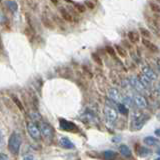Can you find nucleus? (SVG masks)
I'll use <instances>...</instances> for the list:
<instances>
[{
	"label": "nucleus",
	"instance_id": "10",
	"mask_svg": "<svg viewBox=\"0 0 160 160\" xmlns=\"http://www.w3.org/2000/svg\"><path fill=\"white\" fill-rule=\"evenodd\" d=\"M59 144L60 146L65 148V149H73L74 148V144L72 143V141L70 139H68L67 137H62L59 140Z\"/></svg>",
	"mask_w": 160,
	"mask_h": 160
},
{
	"label": "nucleus",
	"instance_id": "36",
	"mask_svg": "<svg viewBox=\"0 0 160 160\" xmlns=\"http://www.w3.org/2000/svg\"><path fill=\"white\" fill-rule=\"evenodd\" d=\"M157 90H158V91H160V84L157 86Z\"/></svg>",
	"mask_w": 160,
	"mask_h": 160
},
{
	"label": "nucleus",
	"instance_id": "33",
	"mask_svg": "<svg viewBox=\"0 0 160 160\" xmlns=\"http://www.w3.org/2000/svg\"><path fill=\"white\" fill-rule=\"evenodd\" d=\"M85 4H86V5H88V6H89V8H94V3L93 2H90V1H86V2H85Z\"/></svg>",
	"mask_w": 160,
	"mask_h": 160
},
{
	"label": "nucleus",
	"instance_id": "1",
	"mask_svg": "<svg viewBox=\"0 0 160 160\" xmlns=\"http://www.w3.org/2000/svg\"><path fill=\"white\" fill-rule=\"evenodd\" d=\"M22 144V137L19 132L14 131L11 135H10L9 141H8V148L10 152L14 155H17L20 151V147Z\"/></svg>",
	"mask_w": 160,
	"mask_h": 160
},
{
	"label": "nucleus",
	"instance_id": "23",
	"mask_svg": "<svg viewBox=\"0 0 160 160\" xmlns=\"http://www.w3.org/2000/svg\"><path fill=\"white\" fill-rule=\"evenodd\" d=\"M117 109L120 113L122 114H127L128 113V109L126 107V105H124L123 103H118L117 104Z\"/></svg>",
	"mask_w": 160,
	"mask_h": 160
},
{
	"label": "nucleus",
	"instance_id": "25",
	"mask_svg": "<svg viewBox=\"0 0 160 160\" xmlns=\"http://www.w3.org/2000/svg\"><path fill=\"white\" fill-rule=\"evenodd\" d=\"M140 31H141V34L143 35L144 38H149L150 37V33H149V31H147L146 29L141 28V29H140Z\"/></svg>",
	"mask_w": 160,
	"mask_h": 160
},
{
	"label": "nucleus",
	"instance_id": "26",
	"mask_svg": "<svg viewBox=\"0 0 160 160\" xmlns=\"http://www.w3.org/2000/svg\"><path fill=\"white\" fill-rule=\"evenodd\" d=\"M4 147V137H3V133L0 130V149Z\"/></svg>",
	"mask_w": 160,
	"mask_h": 160
},
{
	"label": "nucleus",
	"instance_id": "21",
	"mask_svg": "<svg viewBox=\"0 0 160 160\" xmlns=\"http://www.w3.org/2000/svg\"><path fill=\"white\" fill-rule=\"evenodd\" d=\"M138 154H139V156H141V157H146L147 155L150 154V150L146 147H140Z\"/></svg>",
	"mask_w": 160,
	"mask_h": 160
},
{
	"label": "nucleus",
	"instance_id": "31",
	"mask_svg": "<svg viewBox=\"0 0 160 160\" xmlns=\"http://www.w3.org/2000/svg\"><path fill=\"white\" fill-rule=\"evenodd\" d=\"M151 8H152V10H154V11H160V8H159V6L157 5V6H154L153 5V3H151Z\"/></svg>",
	"mask_w": 160,
	"mask_h": 160
},
{
	"label": "nucleus",
	"instance_id": "35",
	"mask_svg": "<svg viewBox=\"0 0 160 160\" xmlns=\"http://www.w3.org/2000/svg\"><path fill=\"white\" fill-rule=\"evenodd\" d=\"M155 135H156V136H158V137H160V128L155 130Z\"/></svg>",
	"mask_w": 160,
	"mask_h": 160
},
{
	"label": "nucleus",
	"instance_id": "4",
	"mask_svg": "<svg viewBox=\"0 0 160 160\" xmlns=\"http://www.w3.org/2000/svg\"><path fill=\"white\" fill-rule=\"evenodd\" d=\"M104 115H105V118H106L109 122H115L118 118V115H117V111L113 106L111 105H107L105 106L104 108Z\"/></svg>",
	"mask_w": 160,
	"mask_h": 160
},
{
	"label": "nucleus",
	"instance_id": "27",
	"mask_svg": "<svg viewBox=\"0 0 160 160\" xmlns=\"http://www.w3.org/2000/svg\"><path fill=\"white\" fill-rule=\"evenodd\" d=\"M5 22H6V17H5L3 12L0 11V24H4Z\"/></svg>",
	"mask_w": 160,
	"mask_h": 160
},
{
	"label": "nucleus",
	"instance_id": "6",
	"mask_svg": "<svg viewBox=\"0 0 160 160\" xmlns=\"http://www.w3.org/2000/svg\"><path fill=\"white\" fill-rule=\"evenodd\" d=\"M27 130L33 139L35 140H39L41 138V133H40V129L39 127L36 125L35 122H29L27 124Z\"/></svg>",
	"mask_w": 160,
	"mask_h": 160
},
{
	"label": "nucleus",
	"instance_id": "34",
	"mask_svg": "<svg viewBox=\"0 0 160 160\" xmlns=\"http://www.w3.org/2000/svg\"><path fill=\"white\" fill-rule=\"evenodd\" d=\"M92 57H93V58H94L95 60H96V61L98 62V64H101V61H100V60H99V58H98V57L96 56V54H93V55H92Z\"/></svg>",
	"mask_w": 160,
	"mask_h": 160
},
{
	"label": "nucleus",
	"instance_id": "19",
	"mask_svg": "<svg viewBox=\"0 0 160 160\" xmlns=\"http://www.w3.org/2000/svg\"><path fill=\"white\" fill-rule=\"evenodd\" d=\"M128 39L131 42H137L139 40V34L136 31H130L128 33Z\"/></svg>",
	"mask_w": 160,
	"mask_h": 160
},
{
	"label": "nucleus",
	"instance_id": "13",
	"mask_svg": "<svg viewBox=\"0 0 160 160\" xmlns=\"http://www.w3.org/2000/svg\"><path fill=\"white\" fill-rule=\"evenodd\" d=\"M139 81L142 83V85L144 87H149V86H151L152 85V82H151V80H150L149 78H147L145 75L141 74L139 76Z\"/></svg>",
	"mask_w": 160,
	"mask_h": 160
},
{
	"label": "nucleus",
	"instance_id": "38",
	"mask_svg": "<svg viewBox=\"0 0 160 160\" xmlns=\"http://www.w3.org/2000/svg\"><path fill=\"white\" fill-rule=\"evenodd\" d=\"M158 117H159V118H160V115H159V116H158Z\"/></svg>",
	"mask_w": 160,
	"mask_h": 160
},
{
	"label": "nucleus",
	"instance_id": "2",
	"mask_svg": "<svg viewBox=\"0 0 160 160\" xmlns=\"http://www.w3.org/2000/svg\"><path fill=\"white\" fill-rule=\"evenodd\" d=\"M150 116L143 113H135L132 119V130H140L149 120Z\"/></svg>",
	"mask_w": 160,
	"mask_h": 160
},
{
	"label": "nucleus",
	"instance_id": "5",
	"mask_svg": "<svg viewBox=\"0 0 160 160\" xmlns=\"http://www.w3.org/2000/svg\"><path fill=\"white\" fill-rule=\"evenodd\" d=\"M59 126L64 131H69V132H77L78 128L73 122H70L66 119H60L59 120Z\"/></svg>",
	"mask_w": 160,
	"mask_h": 160
},
{
	"label": "nucleus",
	"instance_id": "29",
	"mask_svg": "<svg viewBox=\"0 0 160 160\" xmlns=\"http://www.w3.org/2000/svg\"><path fill=\"white\" fill-rule=\"evenodd\" d=\"M0 160H9V157L5 153H0Z\"/></svg>",
	"mask_w": 160,
	"mask_h": 160
},
{
	"label": "nucleus",
	"instance_id": "20",
	"mask_svg": "<svg viewBox=\"0 0 160 160\" xmlns=\"http://www.w3.org/2000/svg\"><path fill=\"white\" fill-rule=\"evenodd\" d=\"M60 12H61L62 14V16L67 20V21H72L73 18H72V15L70 14L66 9H64V8H61L60 9Z\"/></svg>",
	"mask_w": 160,
	"mask_h": 160
},
{
	"label": "nucleus",
	"instance_id": "37",
	"mask_svg": "<svg viewBox=\"0 0 160 160\" xmlns=\"http://www.w3.org/2000/svg\"><path fill=\"white\" fill-rule=\"evenodd\" d=\"M157 154H158V155H160V149H159L158 151H157Z\"/></svg>",
	"mask_w": 160,
	"mask_h": 160
},
{
	"label": "nucleus",
	"instance_id": "8",
	"mask_svg": "<svg viewBox=\"0 0 160 160\" xmlns=\"http://www.w3.org/2000/svg\"><path fill=\"white\" fill-rule=\"evenodd\" d=\"M133 101L137 107L139 108H145L147 106V101L141 95H134L133 96Z\"/></svg>",
	"mask_w": 160,
	"mask_h": 160
},
{
	"label": "nucleus",
	"instance_id": "15",
	"mask_svg": "<svg viewBox=\"0 0 160 160\" xmlns=\"http://www.w3.org/2000/svg\"><path fill=\"white\" fill-rule=\"evenodd\" d=\"M82 118H83V121H90V122H94L95 120H96V117L94 116V114L89 111L84 112Z\"/></svg>",
	"mask_w": 160,
	"mask_h": 160
},
{
	"label": "nucleus",
	"instance_id": "22",
	"mask_svg": "<svg viewBox=\"0 0 160 160\" xmlns=\"http://www.w3.org/2000/svg\"><path fill=\"white\" fill-rule=\"evenodd\" d=\"M115 49H116V51H117L118 55H120L121 57H126V56H127L126 50H125L123 47L119 46V45H116V46H115Z\"/></svg>",
	"mask_w": 160,
	"mask_h": 160
},
{
	"label": "nucleus",
	"instance_id": "17",
	"mask_svg": "<svg viewBox=\"0 0 160 160\" xmlns=\"http://www.w3.org/2000/svg\"><path fill=\"white\" fill-rule=\"evenodd\" d=\"M142 43H143V44H144L145 46H146L148 49L151 50L152 52H156L157 50H158V49H157V47L155 46V45H154L153 43L150 42L148 39H142Z\"/></svg>",
	"mask_w": 160,
	"mask_h": 160
},
{
	"label": "nucleus",
	"instance_id": "11",
	"mask_svg": "<svg viewBox=\"0 0 160 160\" xmlns=\"http://www.w3.org/2000/svg\"><path fill=\"white\" fill-rule=\"evenodd\" d=\"M130 83H131L133 88L136 89L137 91H143V90L145 89V87L142 85V83L139 81V79L135 78V77H131V78H130Z\"/></svg>",
	"mask_w": 160,
	"mask_h": 160
},
{
	"label": "nucleus",
	"instance_id": "28",
	"mask_svg": "<svg viewBox=\"0 0 160 160\" xmlns=\"http://www.w3.org/2000/svg\"><path fill=\"white\" fill-rule=\"evenodd\" d=\"M23 160H34V157L32 154H26L23 156Z\"/></svg>",
	"mask_w": 160,
	"mask_h": 160
},
{
	"label": "nucleus",
	"instance_id": "18",
	"mask_svg": "<svg viewBox=\"0 0 160 160\" xmlns=\"http://www.w3.org/2000/svg\"><path fill=\"white\" fill-rule=\"evenodd\" d=\"M103 155H104V158L106 160H113L116 158L117 154H116V152L112 151V150H106V151L103 153Z\"/></svg>",
	"mask_w": 160,
	"mask_h": 160
},
{
	"label": "nucleus",
	"instance_id": "24",
	"mask_svg": "<svg viewBox=\"0 0 160 160\" xmlns=\"http://www.w3.org/2000/svg\"><path fill=\"white\" fill-rule=\"evenodd\" d=\"M29 116H30V118L33 120V121H40V120H41V115H40L36 111L31 112V113L29 114Z\"/></svg>",
	"mask_w": 160,
	"mask_h": 160
},
{
	"label": "nucleus",
	"instance_id": "16",
	"mask_svg": "<svg viewBox=\"0 0 160 160\" xmlns=\"http://www.w3.org/2000/svg\"><path fill=\"white\" fill-rule=\"evenodd\" d=\"M143 142L148 145V146H154V145H156L158 143V140L154 137H151V136H148V137H145Z\"/></svg>",
	"mask_w": 160,
	"mask_h": 160
},
{
	"label": "nucleus",
	"instance_id": "14",
	"mask_svg": "<svg viewBox=\"0 0 160 160\" xmlns=\"http://www.w3.org/2000/svg\"><path fill=\"white\" fill-rule=\"evenodd\" d=\"M4 3L6 4L7 8L10 10V11H12V12L15 13L18 10V5H17L16 1H5Z\"/></svg>",
	"mask_w": 160,
	"mask_h": 160
},
{
	"label": "nucleus",
	"instance_id": "7",
	"mask_svg": "<svg viewBox=\"0 0 160 160\" xmlns=\"http://www.w3.org/2000/svg\"><path fill=\"white\" fill-rule=\"evenodd\" d=\"M108 96L109 98L112 100V101L114 102H118V103H122V96L121 94H120V92L118 91V90L116 88H110L108 90Z\"/></svg>",
	"mask_w": 160,
	"mask_h": 160
},
{
	"label": "nucleus",
	"instance_id": "9",
	"mask_svg": "<svg viewBox=\"0 0 160 160\" xmlns=\"http://www.w3.org/2000/svg\"><path fill=\"white\" fill-rule=\"evenodd\" d=\"M142 74L143 75H145L147 78H149L151 81H153V80H156L157 79V75H156V73H155L153 70L150 68V67H148V66H145V67H143V69H142Z\"/></svg>",
	"mask_w": 160,
	"mask_h": 160
},
{
	"label": "nucleus",
	"instance_id": "12",
	"mask_svg": "<svg viewBox=\"0 0 160 160\" xmlns=\"http://www.w3.org/2000/svg\"><path fill=\"white\" fill-rule=\"evenodd\" d=\"M119 151L120 153H121V155H123L124 157H130L131 156V150L129 149V147L127 146V145H120V147H119Z\"/></svg>",
	"mask_w": 160,
	"mask_h": 160
},
{
	"label": "nucleus",
	"instance_id": "32",
	"mask_svg": "<svg viewBox=\"0 0 160 160\" xmlns=\"http://www.w3.org/2000/svg\"><path fill=\"white\" fill-rule=\"evenodd\" d=\"M106 49H107V51H108V53L110 52V54H111V55H112V56H114V55H115V53H114V51H113V49H112L111 47H110V46H108V47H107Z\"/></svg>",
	"mask_w": 160,
	"mask_h": 160
},
{
	"label": "nucleus",
	"instance_id": "3",
	"mask_svg": "<svg viewBox=\"0 0 160 160\" xmlns=\"http://www.w3.org/2000/svg\"><path fill=\"white\" fill-rule=\"evenodd\" d=\"M40 133H41L42 136L47 139V140H51L54 136V129L50 124L45 123V122H41L40 123Z\"/></svg>",
	"mask_w": 160,
	"mask_h": 160
},
{
	"label": "nucleus",
	"instance_id": "30",
	"mask_svg": "<svg viewBox=\"0 0 160 160\" xmlns=\"http://www.w3.org/2000/svg\"><path fill=\"white\" fill-rule=\"evenodd\" d=\"M13 100H14L15 102H16V104L19 106V108L21 109V110H23V107H22V105L20 104V101H19V100H17V99H16V97H13Z\"/></svg>",
	"mask_w": 160,
	"mask_h": 160
}]
</instances>
